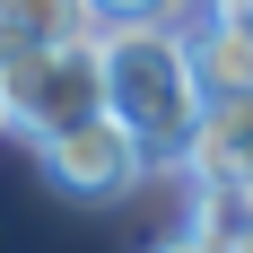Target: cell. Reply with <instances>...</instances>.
Wrapping results in <instances>:
<instances>
[{"instance_id": "obj_7", "label": "cell", "mask_w": 253, "mask_h": 253, "mask_svg": "<svg viewBox=\"0 0 253 253\" xmlns=\"http://www.w3.org/2000/svg\"><path fill=\"white\" fill-rule=\"evenodd\" d=\"M149 253H227V227H201V218H192V227H175V236H157Z\"/></svg>"}, {"instance_id": "obj_10", "label": "cell", "mask_w": 253, "mask_h": 253, "mask_svg": "<svg viewBox=\"0 0 253 253\" xmlns=\"http://www.w3.org/2000/svg\"><path fill=\"white\" fill-rule=\"evenodd\" d=\"M218 18H236V26H253V0H210Z\"/></svg>"}, {"instance_id": "obj_2", "label": "cell", "mask_w": 253, "mask_h": 253, "mask_svg": "<svg viewBox=\"0 0 253 253\" xmlns=\"http://www.w3.org/2000/svg\"><path fill=\"white\" fill-rule=\"evenodd\" d=\"M0 105H9V131L26 140H52L105 114V44H52L26 61H0Z\"/></svg>"}, {"instance_id": "obj_3", "label": "cell", "mask_w": 253, "mask_h": 253, "mask_svg": "<svg viewBox=\"0 0 253 253\" xmlns=\"http://www.w3.org/2000/svg\"><path fill=\"white\" fill-rule=\"evenodd\" d=\"M35 157H44V175L70 192V201H123L131 183L149 175L157 157H149V140L105 105V114H87V123H70V131H52V140H35Z\"/></svg>"}, {"instance_id": "obj_6", "label": "cell", "mask_w": 253, "mask_h": 253, "mask_svg": "<svg viewBox=\"0 0 253 253\" xmlns=\"http://www.w3.org/2000/svg\"><path fill=\"white\" fill-rule=\"evenodd\" d=\"M192 52H201L210 96H253V26H236V18L210 9V18L192 26Z\"/></svg>"}, {"instance_id": "obj_8", "label": "cell", "mask_w": 253, "mask_h": 253, "mask_svg": "<svg viewBox=\"0 0 253 253\" xmlns=\"http://www.w3.org/2000/svg\"><path fill=\"white\" fill-rule=\"evenodd\" d=\"M105 18H192L201 0H96Z\"/></svg>"}, {"instance_id": "obj_5", "label": "cell", "mask_w": 253, "mask_h": 253, "mask_svg": "<svg viewBox=\"0 0 253 253\" xmlns=\"http://www.w3.org/2000/svg\"><path fill=\"white\" fill-rule=\"evenodd\" d=\"M245 175H253V96H210L183 149V183H245Z\"/></svg>"}, {"instance_id": "obj_11", "label": "cell", "mask_w": 253, "mask_h": 253, "mask_svg": "<svg viewBox=\"0 0 253 253\" xmlns=\"http://www.w3.org/2000/svg\"><path fill=\"white\" fill-rule=\"evenodd\" d=\"M0 123H9V105H0Z\"/></svg>"}, {"instance_id": "obj_1", "label": "cell", "mask_w": 253, "mask_h": 253, "mask_svg": "<svg viewBox=\"0 0 253 253\" xmlns=\"http://www.w3.org/2000/svg\"><path fill=\"white\" fill-rule=\"evenodd\" d=\"M96 44H105V105L149 140L157 166H183V149H192V131L210 114L192 26L183 18H105Z\"/></svg>"}, {"instance_id": "obj_4", "label": "cell", "mask_w": 253, "mask_h": 253, "mask_svg": "<svg viewBox=\"0 0 253 253\" xmlns=\"http://www.w3.org/2000/svg\"><path fill=\"white\" fill-rule=\"evenodd\" d=\"M96 35H105L96 0H0V61H26L52 44H96Z\"/></svg>"}, {"instance_id": "obj_9", "label": "cell", "mask_w": 253, "mask_h": 253, "mask_svg": "<svg viewBox=\"0 0 253 253\" xmlns=\"http://www.w3.org/2000/svg\"><path fill=\"white\" fill-rule=\"evenodd\" d=\"M227 253H253V210H245V218L227 227Z\"/></svg>"}]
</instances>
